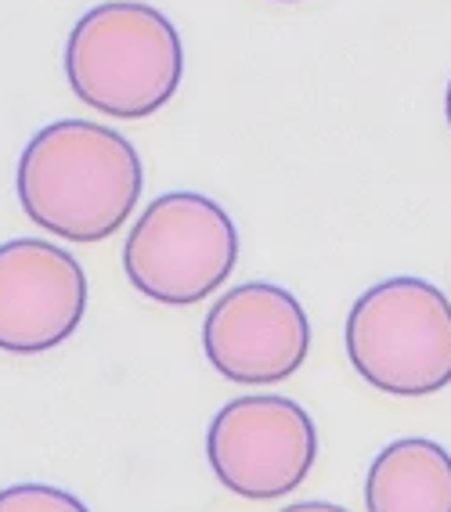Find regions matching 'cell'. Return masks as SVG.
<instances>
[{"label":"cell","mask_w":451,"mask_h":512,"mask_svg":"<svg viewBox=\"0 0 451 512\" xmlns=\"http://www.w3.org/2000/svg\"><path fill=\"white\" fill-rule=\"evenodd\" d=\"M347 357L390 397H430L451 383V303L426 278H387L354 300Z\"/></svg>","instance_id":"cell-3"},{"label":"cell","mask_w":451,"mask_h":512,"mask_svg":"<svg viewBox=\"0 0 451 512\" xmlns=\"http://www.w3.org/2000/svg\"><path fill=\"white\" fill-rule=\"evenodd\" d=\"M282 512H350V509L332 505V502H296V505H286Z\"/></svg>","instance_id":"cell-10"},{"label":"cell","mask_w":451,"mask_h":512,"mask_svg":"<svg viewBox=\"0 0 451 512\" xmlns=\"http://www.w3.org/2000/svg\"><path fill=\"white\" fill-rule=\"evenodd\" d=\"M0 512H91L76 494L51 484H15L0 491Z\"/></svg>","instance_id":"cell-9"},{"label":"cell","mask_w":451,"mask_h":512,"mask_svg":"<svg viewBox=\"0 0 451 512\" xmlns=\"http://www.w3.org/2000/svg\"><path fill=\"white\" fill-rule=\"evenodd\" d=\"M185 76L181 33L141 0H105L65 40V80L76 98L112 119H145L174 98Z\"/></svg>","instance_id":"cell-2"},{"label":"cell","mask_w":451,"mask_h":512,"mask_svg":"<svg viewBox=\"0 0 451 512\" xmlns=\"http://www.w3.org/2000/svg\"><path fill=\"white\" fill-rule=\"evenodd\" d=\"M369 512H451V455L426 437H401L379 451L365 480Z\"/></svg>","instance_id":"cell-8"},{"label":"cell","mask_w":451,"mask_h":512,"mask_svg":"<svg viewBox=\"0 0 451 512\" xmlns=\"http://www.w3.org/2000/svg\"><path fill=\"white\" fill-rule=\"evenodd\" d=\"M278 4H296V0H278Z\"/></svg>","instance_id":"cell-12"},{"label":"cell","mask_w":451,"mask_h":512,"mask_svg":"<svg viewBox=\"0 0 451 512\" xmlns=\"http://www.w3.org/2000/svg\"><path fill=\"white\" fill-rule=\"evenodd\" d=\"M138 148L91 119H58L37 130L19 159V202L37 228L65 242H102L130 220L141 199Z\"/></svg>","instance_id":"cell-1"},{"label":"cell","mask_w":451,"mask_h":512,"mask_svg":"<svg viewBox=\"0 0 451 512\" xmlns=\"http://www.w3.org/2000/svg\"><path fill=\"white\" fill-rule=\"evenodd\" d=\"M206 458L231 494L271 502L307 480L318 458V430L311 415L289 397H239L213 415Z\"/></svg>","instance_id":"cell-5"},{"label":"cell","mask_w":451,"mask_h":512,"mask_svg":"<svg viewBox=\"0 0 451 512\" xmlns=\"http://www.w3.org/2000/svg\"><path fill=\"white\" fill-rule=\"evenodd\" d=\"M239 260V228L221 202L199 192H166L123 242V271L141 296L195 307L217 293Z\"/></svg>","instance_id":"cell-4"},{"label":"cell","mask_w":451,"mask_h":512,"mask_svg":"<svg viewBox=\"0 0 451 512\" xmlns=\"http://www.w3.org/2000/svg\"><path fill=\"white\" fill-rule=\"evenodd\" d=\"M203 350L231 383H282L307 361L311 321L304 303L275 282L235 285L203 321Z\"/></svg>","instance_id":"cell-6"},{"label":"cell","mask_w":451,"mask_h":512,"mask_svg":"<svg viewBox=\"0 0 451 512\" xmlns=\"http://www.w3.org/2000/svg\"><path fill=\"white\" fill-rule=\"evenodd\" d=\"M87 314V275L55 242L11 238L0 246V350L62 347Z\"/></svg>","instance_id":"cell-7"},{"label":"cell","mask_w":451,"mask_h":512,"mask_svg":"<svg viewBox=\"0 0 451 512\" xmlns=\"http://www.w3.org/2000/svg\"><path fill=\"white\" fill-rule=\"evenodd\" d=\"M444 116H448V127H451V83H448V91H444Z\"/></svg>","instance_id":"cell-11"}]
</instances>
